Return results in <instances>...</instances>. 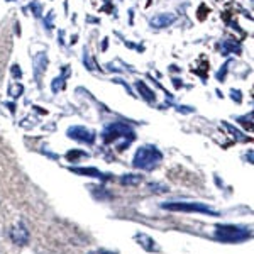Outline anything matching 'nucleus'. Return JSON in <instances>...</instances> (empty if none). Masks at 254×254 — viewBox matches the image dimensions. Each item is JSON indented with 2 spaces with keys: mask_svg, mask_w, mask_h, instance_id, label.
<instances>
[{
  "mask_svg": "<svg viewBox=\"0 0 254 254\" xmlns=\"http://www.w3.org/2000/svg\"><path fill=\"white\" fill-rule=\"evenodd\" d=\"M161 159H163V154L159 153L154 146H142L137 149L132 165L139 168V170L149 171V170H153V168H156L159 163H161Z\"/></svg>",
  "mask_w": 254,
  "mask_h": 254,
  "instance_id": "1",
  "label": "nucleus"
},
{
  "mask_svg": "<svg viewBox=\"0 0 254 254\" xmlns=\"http://www.w3.org/2000/svg\"><path fill=\"white\" fill-rule=\"evenodd\" d=\"M102 136H104L105 142H114V141H117L119 137H127V139L132 141L134 130L130 129L127 124H124V122H114V124L105 127V130H104Z\"/></svg>",
  "mask_w": 254,
  "mask_h": 254,
  "instance_id": "2",
  "label": "nucleus"
},
{
  "mask_svg": "<svg viewBox=\"0 0 254 254\" xmlns=\"http://www.w3.org/2000/svg\"><path fill=\"white\" fill-rule=\"evenodd\" d=\"M217 237L224 243H239L249 237V231L241 227H234V225H222L217 229Z\"/></svg>",
  "mask_w": 254,
  "mask_h": 254,
  "instance_id": "3",
  "label": "nucleus"
},
{
  "mask_svg": "<svg viewBox=\"0 0 254 254\" xmlns=\"http://www.w3.org/2000/svg\"><path fill=\"white\" fill-rule=\"evenodd\" d=\"M163 208L166 210H180V212H200V214L217 215V212L212 210L210 207L203 205V203H163Z\"/></svg>",
  "mask_w": 254,
  "mask_h": 254,
  "instance_id": "4",
  "label": "nucleus"
},
{
  "mask_svg": "<svg viewBox=\"0 0 254 254\" xmlns=\"http://www.w3.org/2000/svg\"><path fill=\"white\" fill-rule=\"evenodd\" d=\"M68 136L71 139H76V141H80V142H87V144H92V142L95 141V132L87 129V127H83V126L69 127Z\"/></svg>",
  "mask_w": 254,
  "mask_h": 254,
  "instance_id": "5",
  "label": "nucleus"
},
{
  "mask_svg": "<svg viewBox=\"0 0 254 254\" xmlns=\"http://www.w3.org/2000/svg\"><path fill=\"white\" fill-rule=\"evenodd\" d=\"M176 20V15L173 14H158L156 17L151 19V26L156 27V29H163V27L171 26Z\"/></svg>",
  "mask_w": 254,
  "mask_h": 254,
  "instance_id": "6",
  "label": "nucleus"
},
{
  "mask_svg": "<svg viewBox=\"0 0 254 254\" xmlns=\"http://www.w3.org/2000/svg\"><path fill=\"white\" fill-rule=\"evenodd\" d=\"M34 76L39 80L41 73L46 69V63H48V58H46V53H38V55L34 56Z\"/></svg>",
  "mask_w": 254,
  "mask_h": 254,
  "instance_id": "7",
  "label": "nucleus"
},
{
  "mask_svg": "<svg viewBox=\"0 0 254 254\" xmlns=\"http://www.w3.org/2000/svg\"><path fill=\"white\" fill-rule=\"evenodd\" d=\"M12 239L17 244H26L27 239H29V234H27V231L22 225H19V227H15L14 231H12Z\"/></svg>",
  "mask_w": 254,
  "mask_h": 254,
  "instance_id": "8",
  "label": "nucleus"
},
{
  "mask_svg": "<svg viewBox=\"0 0 254 254\" xmlns=\"http://www.w3.org/2000/svg\"><path fill=\"white\" fill-rule=\"evenodd\" d=\"M71 171L78 175H92L93 178H102V173L97 171L95 168H71Z\"/></svg>",
  "mask_w": 254,
  "mask_h": 254,
  "instance_id": "9",
  "label": "nucleus"
},
{
  "mask_svg": "<svg viewBox=\"0 0 254 254\" xmlns=\"http://www.w3.org/2000/svg\"><path fill=\"white\" fill-rule=\"evenodd\" d=\"M136 87H137V90H141V92H142V97H144L147 102H154V92H151V90L146 87L144 81H137Z\"/></svg>",
  "mask_w": 254,
  "mask_h": 254,
  "instance_id": "10",
  "label": "nucleus"
},
{
  "mask_svg": "<svg viewBox=\"0 0 254 254\" xmlns=\"http://www.w3.org/2000/svg\"><path fill=\"white\" fill-rule=\"evenodd\" d=\"M137 241H141V243H144L142 246L147 249V251H158V246H156V243H154L151 237H147V236H144V234H141V236H137Z\"/></svg>",
  "mask_w": 254,
  "mask_h": 254,
  "instance_id": "11",
  "label": "nucleus"
},
{
  "mask_svg": "<svg viewBox=\"0 0 254 254\" xmlns=\"http://www.w3.org/2000/svg\"><path fill=\"white\" fill-rule=\"evenodd\" d=\"M64 78H66V69H63V75L60 76V78H55V81H53V92H58V90L63 88V85H64Z\"/></svg>",
  "mask_w": 254,
  "mask_h": 254,
  "instance_id": "12",
  "label": "nucleus"
},
{
  "mask_svg": "<svg viewBox=\"0 0 254 254\" xmlns=\"http://www.w3.org/2000/svg\"><path fill=\"white\" fill-rule=\"evenodd\" d=\"M122 182L124 183H139L141 178H139V176H134V175H127L126 178H122Z\"/></svg>",
  "mask_w": 254,
  "mask_h": 254,
  "instance_id": "13",
  "label": "nucleus"
},
{
  "mask_svg": "<svg viewBox=\"0 0 254 254\" xmlns=\"http://www.w3.org/2000/svg\"><path fill=\"white\" fill-rule=\"evenodd\" d=\"M12 73H14V76H19V78H20V76H22V73H20V69H19L17 64H15V66L12 68Z\"/></svg>",
  "mask_w": 254,
  "mask_h": 254,
  "instance_id": "14",
  "label": "nucleus"
},
{
  "mask_svg": "<svg viewBox=\"0 0 254 254\" xmlns=\"http://www.w3.org/2000/svg\"><path fill=\"white\" fill-rule=\"evenodd\" d=\"M241 92H239V90H236V92H234V90H232V98H234L236 97V102H241Z\"/></svg>",
  "mask_w": 254,
  "mask_h": 254,
  "instance_id": "15",
  "label": "nucleus"
},
{
  "mask_svg": "<svg viewBox=\"0 0 254 254\" xmlns=\"http://www.w3.org/2000/svg\"><path fill=\"white\" fill-rule=\"evenodd\" d=\"M88 254H114V253H109V251H104V249H100V251H93V253H88Z\"/></svg>",
  "mask_w": 254,
  "mask_h": 254,
  "instance_id": "16",
  "label": "nucleus"
},
{
  "mask_svg": "<svg viewBox=\"0 0 254 254\" xmlns=\"http://www.w3.org/2000/svg\"><path fill=\"white\" fill-rule=\"evenodd\" d=\"M7 2H14V0H7Z\"/></svg>",
  "mask_w": 254,
  "mask_h": 254,
  "instance_id": "17",
  "label": "nucleus"
}]
</instances>
